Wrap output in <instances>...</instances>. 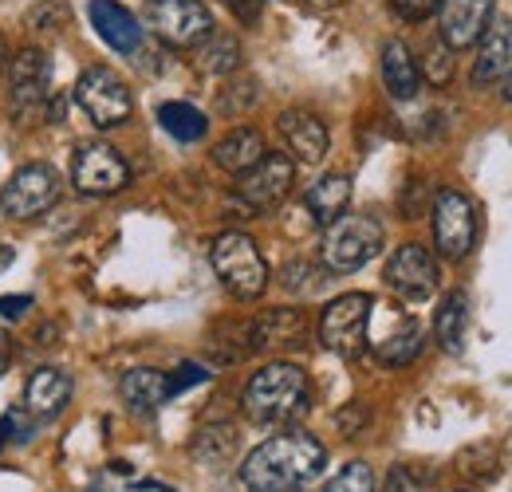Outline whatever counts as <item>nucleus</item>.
Instances as JSON below:
<instances>
[{
	"label": "nucleus",
	"instance_id": "f257e3e1",
	"mask_svg": "<svg viewBox=\"0 0 512 492\" xmlns=\"http://www.w3.org/2000/svg\"><path fill=\"white\" fill-rule=\"evenodd\" d=\"M327 465V449L308 430H284L256 445L241 465V485L249 492H288L316 481Z\"/></svg>",
	"mask_w": 512,
	"mask_h": 492
},
{
	"label": "nucleus",
	"instance_id": "f03ea898",
	"mask_svg": "<svg viewBox=\"0 0 512 492\" xmlns=\"http://www.w3.org/2000/svg\"><path fill=\"white\" fill-rule=\"evenodd\" d=\"M245 414L256 426H288L312 406V382L296 363H268L249 378L241 394Z\"/></svg>",
	"mask_w": 512,
	"mask_h": 492
},
{
	"label": "nucleus",
	"instance_id": "7ed1b4c3",
	"mask_svg": "<svg viewBox=\"0 0 512 492\" xmlns=\"http://www.w3.org/2000/svg\"><path fill=\"white\" fill-rule=\"evenodd\" d=\"M209 264L217 272V280L237 296V300H260L268 288V264L260 256V248L249 233H221L209 248Z\"/></svg>",
	"mask_w": 512,
	"mask_h": 492
},
{
	"label": "nucleus",
	"instance_id": "20e7f679",
	"mask_svg": "<svg viewBox=\"0 0 512 492\" xmlns=\"http://www.w3.org/2000/svg\"><path fill=\"white\" fill-rule=\"evenodd\" d=\"M383 252V225L367 213H343L339 221H331L323 229L320 256L327 272H359L363 264H371Z\"/></svg>",
	"mask_w": 512,
	"mask_h": 492
},
{
	"label": "nucleus",
	"instance_id": "39448f33",
	"mask_svg": "<svg viewBox=\"0 0 512 492\" xmlns=\"http://www.w3.org/2000/svg\"><path fill=\"white\" fill-rule=\"evenodd\" d=\"M371 311H375V300L363 292H347L331 300L320 315V343L347 363L359 359L371 339Z\"/></svg>",
	"mask_w": 512,
	"mask_h": 492
},
{
	"label": "nucleus",
	"instance_id": "423d86ee",
	"mask_svg": "<svg viewBox=\"0 0 512 492\" xmlns=\"http://www.w3.org/2000/svg\"><path fill=\"white\" fill-rule=\"evenodd\" d=\"M150 32L178 52H193L213 32V12L201 0H146Z\"/></svg>",
	"mask_w": 512,
	"mask_h": 492
},
{
	"label": "nucleus",
	"instance_id": "0eeeda50",
	"mask_svg": "<svg viewBox=\"0 0 512 492\" xmlns=\"http://www.w3.org/2000/svg\"><path fill=\"white\" fill-rule=\"evenodd\" d=\"M60 201V174L44 162L20 166L0 189V213L8 221H36Z\"/></svg>",
	"mask_w": 512,
	"mask_h": 492
},
{
	"label": "nucleus",
	"instance_id": "6e6552de",
	"mask_svg": "<svg viewBox=\"0 0 512 492\" xmlns=\"http://www.w3.org/2000/svg\"><path fill=\"white\" fill-rule=\"evenodd\" d=\"M75 103L83 107V115L91 123L103 126V130L123 126L134 115V95L111 67H87L75 83Z\"/></svg>",
	"mask_w": 512,
	"mask_h": 492
},
{
	"label": "nucleus",
	"instance_id": "1a4fd4ad",
	"mask_svg": "<svg viewBox=\"0 0 512 492\" xmlns=\"http://www.w3.org/2000/svg\"><path fill=\"white\" fill-rule=\"evenodd\" d=\"M52 87V60L44 48H20L8 63V107L20 123L36 119L48 103Z\"/></svg>",
	"mask_w": 512,
	"mask_h": 492
},
{
	"label": "nucleus",
	"instance_id": "9d476101",
	"mask_svg": "<svg viewBox=\"0 0 512 492\" xmlns=\"http://www.w3.org/2000/svg\"><path fill=\"white\" fill-rule=\"evenodd\" d=\"M71 182L83 197H115L130 182L127 158L107 142H83L71 158Z\"/></svg>",
	"mask_w": 512,
	"mask_h": 492
},
{
	"label": "nucleus",
	"instance_id": "9b49d317",
	"mask_svg": "<svg viewBox=\"0 0 512 492\" xmlns=\"http://www.w3.org/2000/svg\"><path fill=\"white\" fill-rule=\"evenodd\" d=\"M434 245L446 260H465L477 245V209L465 193L438 189L434 197Z\"/></svg>",
	"mask_w": 512,
	"mask_h": 492
},
{
	"label": "nucleus",
	"instance_id": "f8f14e48",
	"mask_svg": "<svg viewBox=\"0 0 512 492\" xmlns=\"http://www.w3.org/2000/svg\"><path fill=\"white\" fill-rule=\"evenodd\" d=\"M383 276L386 284H390V292H398L410 304H422V300H430L442 288V264L434 260V252L426 245L394 248L390 260H386Z\"/></svg>",
	"mask_w": 512,
	"mask_h": 492
},
{
	"label": "nucleus",
	"instance_id": "ddd939ff",
	"mask_svg": "<svg viewBox=\"0 0 512 492\" xmlns=\"http://www.w3.org/2000/svg\"><path fill=\"white\" fill-rule=\"evenodd\" d=\"M292 185H296V162L288 154H264L249 174H241L237 201L249 213H268L292 193Z\"/></svg>",
	"mask_w": 512,
	"mask_h": 492
},
{
	"label": "nucleus",
	"instance_id": "4468645a",
	"mask_svg": "<svg viewBox=\"0 0 512 492\" xmlns=\"http://www.w3.org/2000/svg\"><path fill=\"white\" fill-rule=\"evenodd\" d=\"M493 16H497L493 0H442V8H438V36L446 40L453 52L477 48V40L493 24Z\"/></svg>",
	"mask_w": 512,
	"mask_h": 492
},
{
	"label": "nucleus",
	"instance_id": "2eb2a0df",
	"mask_svg": "<svg viewBox=\"0 0 512 492\" xmlns=\"http://www.w3.org/2000/svg\"><path fill=\"white\" fill-rule=\"evenodd\" d=\"M253 351H300L308 343V315L296 308L260 311L249 323Z\"/></svg>",
	"mask_w": 512,
	"mask_h": 492
},
{
	"label": "nucleus",
	"instance_id": "dca6fc26",
	"mask_svg": "<svg viewBox=\"0 0 512 492\" xmlns=\"http://www.w3.org/2000/svg\"><path fill=\"white\" fill-rule=\"evenodd\" d=\"M512 71V20L493 16L485 36L477 40V60H473V87H501Z\"/></svg>",
	"mask_w": 512,
	"mask_h": 492
},
{
	"label": "nucleus",
	"instance_id": "f3484780",
	"mask_svg": "<svg viewBox=\"0 0 512 492\" xmlns=\"http://www.w3.org/2000/svg\"><path fill=\"white\" fill-rule=\"evenodd\" d=\"M280 138H284V146H288V154L296 158V162H304V166H316L327 158V146H331V138H327V126H323L320 115H312V111H304V107H292V111H284L280 119Z\"/></svg>",
	"mask_w": 512,
	"mask_h": 492
},
{
	"label": "nucleus",
	"instance_id": "a211bd4d",
	"mask_svg": "<svg viewBox=\"0 0 512 492\" xmlns=\"http://www.w3.org/2000/svg\"><path fill=\"white\" fill-rule=\"evenodd\" d=\"M87 16H91L99 40L111 52H119V56L142 52V24H138V16L130 8H123L119 0H91L87 4Z\"/></svg>",
	"mask_w": 512,
	"mask_h": 492
},
{
	"label": "nucleus",
	"instance_id": "6ab92c4d",
	"mask_svg": "<svg viewBox=\"0 0 512 492\" xmlns=\"http://www.w3.org/2000/svg\"><path fill=\"white\" fill-rule=\"evenodd\" d=\"M422 343H426L422 323L410 319V315H398V319L390 323V331L379 335L371 347H375V359H379L383 367H406V363H414V359L422 355Z\"/></svg>",
	"mask_w": 512,
	"mask_h": 492
},
{
	"label": "nucleus",
	"instance_id": "aec40b11",
	"mask_svg": "<svg viewBox=\"0 0 512 492\" xmlns=\"http://www.w3.org/2000/svg\"><path fill=\"white\" fill-rule=\"evenodd\" d=\"M67 398H71V378H67L64 370L56 367L32 370V378L24 386V406H28L32 418H56L67 406Z\"/></svg>",
	"mask_w": 512,
	"mask_h": 492
},
{
	"label": "nucleus",
	"instance_id": "412c9836",
	"mask_svg": "<svg viewBox=\"0 0 512 492\" xmlns=\"http://www.w3.org/2000/svg\"><path fill=\"white\" fill-rule=\"evenodd\" d=\"M268 154V146H264V134L253 130V126H237V130H229L217 146H213V162L225 170V174H249L256 162Z\"/></svg>",
	"mask_w": 512,
	"mask_h": 492
},
{
	"label": "nucleus",
	"instance_id": "4be33fe9",
	"mask_svg": "<svg viewBox=\"0 0 512 492\" xmlns=\"http://www.w3.org/2000/svg\"><path fill=\"white\" fill-rule=\"evenodd\" d=\"M383 87H386V95H390V99H398V103L418 99L422 71H418L414 52H410L402 40H386V48H383Z\"/></svg>",
	"mask_w": 512,
	"mask_h": 492
},
{
	"label": "nucleus",
	"instance_id": "5701e85b",
	"mask_svg": "<svg viewBox=\"0 0 512 492\" xmlns=\"http://www.w3.org/2000/svg\"><path fill=\"white\" fill-rule=\"evenodd\" d=\"M119 394H123V402L134 414H154L170 398V374H162L154 367L127 370L123 382H119Z\"/></svg>",
	"mask_w": 512,
	"mask_h": 492
},
{
	"label": "nucleus",
	"instance_id": "b1692460",
	"mask_svg": "<svg viewBox=\"0 0 512 492\" xmlns=\"http://www.w3.org/2000/svg\"><path fill=\"white\" fill-rule=\"evenodd\" d=\"M193 63H197V71H205V75H233V71H241V40L233 36V32H209L197 48H193Z\"/></svg>",
	"mask_w": 512,
	"mask_h": 492
},
{
	"label": "nucleus",
	"instance_id": "393cba45",
	"mask_svg": "<svg viewBox=\"0 0 512 492\" xmlns=\"http://www.w3.org/2000/svg\"><path fill=\"white\" fill-rule=\"evenodd\" d=\"M347 201H351V178H347V174H327V178H320V182L308 189V197H304L308 213L316 217V225H323V229L343 217Z\"/></svg>",
	"mask_w": 512,
	"mask_h": 492
},
{
	"label": "nucleus",
	"instance_id": "a878e982",
	"mask_svg": "<svg viewBox=\"0 0 512 492\" xmlns=\"http://www.w3.org/2000/svg\"><path fill=\"white\" fill-rule=\"evenodd\" d=\"M465 331H469V300H465V292H449L434 315V339L442 351L457 355L465 347Z\"/></svg>",
	"mask_w": 512,
	"mask_h": 492
},
{
	"label": "nucleus",
	"instance_id": "bb28decb",
	"mask_svg": "<svg viewBox=\"0 0 512 492\" xmlns=\"http://www.w3.org/2000/svg\"><path fill=\"white\" fill-rule=\"evenodd\" d=\"M158 123L178 142H201L209 134V119L193 103H162L158 107Z\"/></svg>",
	"mask_w": 512,
	"mask_h": 492
},
{
	"label": "nucleus",
	"instance_id": "cd10ccee",
	"mask_svg": "<svg viewBox=\"0 0 512 492\" xmlns=\"http://www.w3.org/2000/svg\"><path fill=\"white\" fill-rule=\"evenodd\" d=\"M237 453V430L233 426H205L193 437V457L205 465H225Z\"/></svg>",
	"mask_w": 512,
	"mask_h": 492
},
{
	"label": "nucleus",
	"instance_id": "c85d7f7f",
	"mask_svg": "<svg viewBox=\"0 0 512 492\" xmlns=\"http://www.w3.org/2000/svg\"><path fill=\"white\" fill-rule=\"evenodd\" d=\"M453 56H457V52L449 48L442 36H438V40H430V44H426V52H422V63H418L422 79H426L430 87H449V83H453V75H457Z\"/></svg>",
	"mask_w": 512,
	"mask_h": 492
},
{
	"label": "nucleus",
	"instance_id": "c756f323",
	"mask_svg": "<svg viewBox=\"0 0 512 492\" xmlns=\"http://www.w3.org/2000/svg\"><path fill=\"white\" fill-rule=\"evenodd\" d=\"M260 87H256L253 75H237L233 71V79L225 83V91H221V111L225 115H241V111H249V107H256V95Z\"/></svg>",
	"mask_w": 512,
	"mask_h": 492
},
{
	"label": "nucleus",
	"instance_id": "7c9ffc66",
	"mask_svg": "<svg viewBox=\"0 0 512 492\" xmlns=\"http://www.w3.org/2000/svg\"><path fill=\"white\" fill-rule=\"evenodd\" d=\"M323 492H379V481H375V469L367 461H351Z\"/></svg>",
	"mask_w": 512,
	"mask_h": 492
},
{
	"label": "nucleus",
	"instance_id": "2f4dec72",
	"mask_svg": "<svg viewBox=\"0 0 512 492\" xmlns=\"http://www.w3.org/2000/svg\"><path fill=\"white\" fill-rule=\"evenodd\" d=\"M24 24H28L32 32H60L67 24V4L64 0H40V4L24 16Z\"/></svg>",
	"mask_w": 512,
	"mask_h": 492
},
{
	"label": "nucleus",
	"instance_id": "473e14b6",
	"mask_svg": "<svg viewBox=\"0 0 512 492\" xmlns=\"http://www.w3.org/2000/svg\"><path fill=\"white\" fill-rule=\"evenodd\" d=\"M320 284H323V272L308 268L304 260H300V264H288V268H284V288H288V292H316Z\"/></svg>",
	"mask_w": 512,
	"mask_h": 492
},
{
	"label": "nucleus",
	"instance_id": "72a5a7b5",
	"mask_svg": "<svg viewBox=\"0 0 512 492\" xmlns=\"http://www.w3.org/2000/svg\"><path fill=\"white\" fill-rule=\"evenodd\" d=\"M386 492H430L426 489V481L414 473V469H390V477H386Z\"/></svg>",
	"mask_w": 512,
	"mask_h": 492
},
{
	"label": "nucleus",
	"instance_id": "f704fd0d",
	"mask_svg": "<svg viewBox=\"0 0 512 492\" xmlns=\"http://www.w3.org/2000/svg\"><path fill=\"white\" fill-rule=\"evenodd\" d=\"M442 8V0H394V12L402 16V20H426V16H434Z\"/></svg>",
	"mask_w": 512,
	"mask_h": 492
},
{
	"label": "nucleus",
	"instance_id": "c9c22d12",
	"mask_svg": "<svg viewBox=\"0 0 512 492\" xmlns=\"http://www.w3.org/2000/svg\"><path fill=\"white\" fill-rule=\"evenodd\" d=\"M197 382H205V367H197V363H182V367L170 374V398L174 394H182V390H190Z\"/></svg>",
	"mask_w": 512,
	"mask_h": 492
},
{
	"label": "nucleus",
	"instance_id": "e433bc0d",
	"mask_svg": "<svg viewBox=\"0 0 512 492\" xmlns=\"http://www.w3.org/2000/svg\"><path fill=\"white\" fill-rule=\"evenodd\" d=\"M225 4L233 8V16H237L241 24H256L260 12H264V0H225Z\"/></svg>",
	"mask_w": 512,
	"mask_h": 492
},
{
	"label": "nucleus",
	"instance_id": "4c0bfd02",
	"mask_svg": "<svg viewBox=\"0 0 512 492\" xmlns=\"http://www.w3.org/2000/svg\"><path fill=\"white\" fill-rule=\"evenodd\" d=\"M28 308H32V296H0V315L4 319H20Z\"/></svg>",
	"mask_w": 512,
	"mask_h": 492
},
{
	"label": "nucleus",
	"instance_id": "58836bf2",
	"mask_svg": "<svg viewBox=\"0 0 512 492\" xmlns=\"http://www.w3.org/2000/svg\"><path fill=\"white\" fill-rule=\"evenodd\" d=\"M12 359H16V351H12V339H8V335H0V374L12 367Z\"/></svg>",
	"mask_w": 512,
	"mask_h": 492
},
{
	"label": "nucleus",
	"instance_id": "ea45409f",
	"mask_svg": "<svg viewBox=\"0 0 512 492\" xmlns=\"http://www.w3.org/2000/svg\"><path fill=\"white\" fill-rule=\"evenodd\" d=\"M12 260H16V252H12L8 245H0V272H4V268H8Z\"/></svg>",
	"mask_w": 512,
	"mask_h": 492
},
{
	"label": "nucleus",
	"instance_id": "a19ab883",
	"mask_svg": "<svg viewBox=\"0 0 512 492\" xmlns=\"http://www.w3.org/2000/svg\"><path fill=\"white\" fill-rule=\"evenodd\" d=\"M4 67H8V44H4V32H0V75H4Z\"/></svg>",
	"mask_w": 512,
	"mask_h": 492
},
{
	"label": "nucleus",
	"instance_id": "79ce46f5",
	"mask_svg": "<svg viewBox=\"0 0 512 492\" xmlns=\"http://www.w3.org/2000/svg\"><path fill=\"white\" fill-rule=\"evenodd\" d=\"M304 4H312V8H335V4H343V0H304Z\"/></svg>",
	"mask_w": 512,
	"mask_h": 492
},
{
	"label": "nucleus",
	"instance_id": "37998d69",
	"mask_svg": "<svg viewBox=\"0 0 512 492\" xmlns=\"http://www.w3.org/2000/svg\"><path fill=\"white\" fill-rule=\"evenodd\" d=\"M501 91H505V103H512V71L505 75V83H501Z\"/></svg>",
	"mask_w": 512,
	"mask_h": 492
},
{
	"label": "nucleus",
	"instance_id": "c03bdc74",
	"mask_svg": "<svg viewBox=\"0 0 512 492\" xmlns=\"http://www.w3.org/2000/svg\"><path fill=\"white\" fill-rule=\"evenodd\" d=\"M457 492H473V489H457Z\"/></svg>",
	"mask_w": 512,
	"mask_h": 492
},
{
	"label": "nucleus",
	"instance_id": "a18cd8bd",
	"mask_svg": "<svg viewBox=\"0 0 512 492\" xmlns=\"http://www.w3.org/2000/svg\"><path fill=\"white\" fill-rule=\"evenodd\" d=\"M288 492H300V489H288Z\"/></svg>",
	"mask_w": 512,
	"mask_h": 492
}]
</instances>
